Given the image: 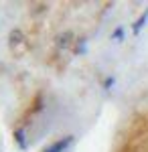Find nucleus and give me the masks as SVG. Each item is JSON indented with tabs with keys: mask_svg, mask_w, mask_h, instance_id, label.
Segmentation results:
<instances>
[{
	"mask_svg": "<svg viewBox=\"0 0 148 152\" xmlns=\"http://www.w3.org/2000/svg\"><path fill=\"white\" fill-rule=\"evenodd\" d=\"M71 142H73V136H65V138H59L55 140L53 144H49L43 152H65L71 146Z\"/></svg>",
	"mask_w": 148,
	"mask_h": 152,
	"instance_id": "nucleus-2",
	"label": "nucleus"
},
{
	"mask_svg": "<svg viewBox=\"0 0 148 152\" xmlns=\"http://www.w3.org/2000/svg\"><path fill=\"white\" fill-rule=\"evenodd\" d=\"M75 53H85V39H77V43H75Z\"/></svg>",
	"mask_w": 148,
	"mask_h": 152,
	"instance_id": "nucleus-7",
	"label": "nucleus"
},
{
	"mask_svg": "<svg viewBox=\"0 0 148 152\" xmlns=\"http://www.w3.org/2000/svg\"><path fill=\"white\" fill-rule=\"evenodd\" d=\"M71 39H73V33H71V31H65L63 35L57 37V47L59 49H67L69 45H71Z\"/></svg>",
	"mask_w": 148,
	"mask_h": 152,
	"instance_id": "nucleus-3",
	"label": "nucleus"
},
{
	"mask_svg": "<svg viewBox=\"0 0 148 152\" xmlns=\"http://www.w3.org/2000/svg\"><path fill=\"white\" fill-rule=\"evenodd\" d=\"M8 45H10V49L14 51V55H24V53L29 51V43H26V39H24L21 28H12L10 31V35H8Z\"/></svg>",
	"mask_w": 148,
	"mask_h": 152,
	"instance_id": "nucleus-1",
	"label": "nucleus"
},
{
	"mask_svg": "<svg viewBox=\"0 0 148 152\" xmlns=\"http://www.w3.org/2000/svg\"><path fill=\"white\" fill-rule=\"evenodd\" d=\"M114 83H116L114 77H106V81H103V89H110V87H112Z\"/></svg>",
	"mask_w": 148,
	"mask_h": 152,
	"instance_id": "nucleus-8",
	"label": "nucleus"
},
{
	"mask_svg": "<svg viewBox=\"0 0 148 152\" xmlns=\"http://www.w3.org/2000/svg\"><path fill=\"white\" fill-rule=\"evenodd\" d=\"M122 39H124V28L118 26L114 33H112V41H122Z\"/></svg>",
	"mask_w": 148,
	"mask_h": 152,
	"instance_id": "nucleus-6",
	"label": "nucleus"
},
{
	"mask_svg": "<svg viewBox=\"0 0 148 152\" xmlns=\"http://www.w3.org/2000/svg\"><path fill=\"white\" fill-rule=\"evenodd\" d=\"M146 20H148V8H146L144 12H142L140 16H138V20H136V23L132 24V33H134V35H138V33L142 31V26L146 24Z\"/></svg>",
	"mask_w": 148,
	"mask_h": 152,
	"instance_id": "nucleus-4",
	"label": "nucleus"
},
{
	"mask_svg": "<svg viewBox=\"0 0 148 152\" xmlns=\"http://www.w3.org/2000/svg\"><path fill=\"white\" fill-rule=\"evenodd\" d=\"M14 138H16V142H18L21 148L26 146V144H24V130H16V132H14Z\"/></svg>",
	"mask_w": 148,
	"mask_h": 152,
	"instance_id": "nucleus-5",
	"label": "nucleus"
}]
</instances>
